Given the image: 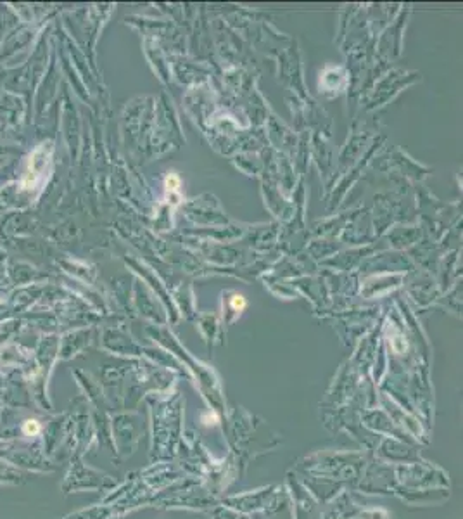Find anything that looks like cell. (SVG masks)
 Instances as JSON below:
<instances>
[{"instance_id":"cell-1","label":"cell","mask_w":463,"mask_h":519,"mask_svg":"<svg viewBox=\"0 0 463 519\" xmlns=\"http://www.w3.org/2000/svg\"><path fill=\"white\" fill-rule=\"evenodd\" d=\"M23 431L26 434H37L40 431V426L37 421H26L25 426H23Z\"/></svg>"},{"instance_id":"cell-2","label":"cell","mask_w":463,"mask_h":519,"mask_svg":"<svg viewBox=\"0 0 463 519\" xmlns=\"http://www.w3.org/2000/svg\"><path fill=\"white\" fill-rule=\"evenodd\" d=\"M232 307L233 308H239V310H242L245 307V301H244V298L242 296H235L233 298V301H232Z\"/></svg>"}]
</instances>
